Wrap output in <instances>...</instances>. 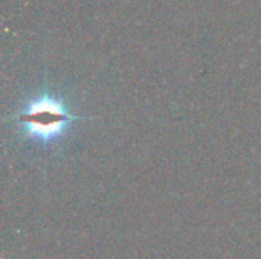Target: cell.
<instances>
[{
	"label": "cell",
	"instance_id": "1",
	"mask_svg": "<svg viewBox=\"0 0 261 259\" xmlns=\"http://www.w3.org/2000/svg\"><path fill=\"white\" fill-rule=\"evenodd\" d=\"M23 119L34 127L50 128V127H58L60 124L64 122V113L60 111L58 108H41V110L29 111L28 116H24Z\"/></svg>",
	"mask_w": 261,
	"mask_h": 259
}]
</instances>
